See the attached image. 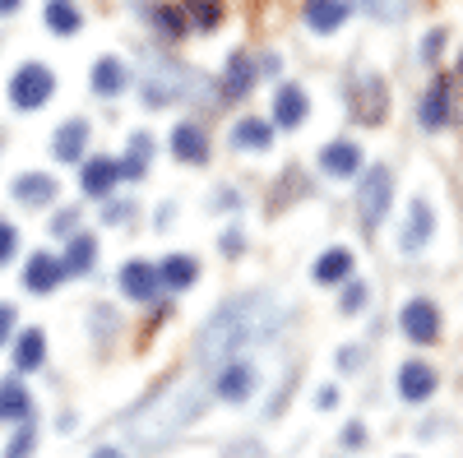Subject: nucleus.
Instances as JSON below:
<instances>
[{
    "instance_id": "37998d69",
    "label": "nucleus",
    "mask_w": 463,
    "mask_h": 458,
    "mask_svg": "<svg viewBox=\"0 0 463 458\" xmlns=\"http://www.w3.org/2000/svg\"><path fill=\"white\" fill-rule=\"evenodd\" d=\"M10 10H19V0H0V14H10Z\"/></svg>"
},
{
    "instance_id": "c756f323",
    "label": "nucleus",
    "mask_w": 463,
    "mask_h": 458,
    "mask_svg": "<svg viewBox=\"0 0 463 458\" xmlns=\"http://www.w3.org/2000/svg\"><path fill=\"white\" fill-rule=\"evenodd\" d=\"M185 19H195V28H218L222 19V0H181Z\"/></svg>"
},
{
    "instance_id": "39448f33",
    "label": "nucleus",
    "mask_w": 463,
    "mask_h": 458,
    "mask_svg": "<svg viewBox=\"0 0 463 458\" xmlns=\"http://www.w3.org/2000/svg\"><path fill=\"white\" fill-rule=\"evenodd\" d=\"M209 389L222 398V403H246L255 394V366L241 361V357H227L213 366V379H209Z\"/></svg>"
},
{
    "instance_id": "6e6552de",
    "label": "nucleus",
    "mask_w": 463,
    "mask_h": 458,
    "mask_svg": "<svg viewBox=\"0 0 463 458\" xmlns=\"http://www.w3.org/2000/svg\"><path fill=\"white\" fill-rule=\"evenodd\" d=\"M61 278H65V264L56 255H47V250L28 255V264H24V287L28 292H52Z\"/></svg>"
},
{
    "instance_id": "dca6fc26",
    "label": "nucleus",
    "mask_w": 463,
    "mask_h": 458,
    "mask_svg": "<svg viewBox=\"0 0 463 458\" xmlns=\"http://www.w3.org/2000/svg\"><path fill=\"white\" fill-rule=\"evenodd\" d=\"M84 144H89V121H65L61 130H56V144H52V153L61 163H80L84 158Z\"/></svg>"
},
{
    "instance_id": "a878e982",
    "label": "nucleus",
    "mask_w": 463,
    "mask_h": 458,
    "mask_svg": "<svg viewBox=\"0 0 463 458\" xmlns=\"http://www.w3.org/2000/svg\"><path fill=\"white\" fill-rule=\"evenodd\" d=\"M347 274H353V255L347 250H325L320 259H316V283H343Z\"/></svg>"
},
{
    "instance_id": "e433bc0d",
    "label": "nucleus",
    "mask_w": 463,
    "mask_h": 458,
    "mask_svg": "<svg viewBox=\"0 0 463 458\" xmlns=\"http://www.w3.org/2000/svg\"><path fill=\"white\" fill-rule=\"evenodd\" d=\"M74 222H80V213H74V209H65V213L52 222V232H56V237H65V232H74Z\"/></svg>"
},
{
    "instance_id": "ddd939ff",
    "label": "nucleus",
    "mask_w": 463,
    "mask_h": 458,
    "mask_svg": "<svg viewBox=\"0 0 463 458\" xmlns=\"http://www.w3.org/2000/svg\"><path fill=\"white\" fill-rule=\"evenodd\" d=\"M14 200L28 204V209L52 204V200H56V176H47V172H24V176L14 181Z\"/></svg>"
},
{
    "instance_id": "20e7f679",
    "label": "nucleus",
    "mask_w": 463,
    "mask_h": 458,
    "mask_svg": "<svg viewBox=\"0 0 463 458\" xmlns=\"http://www.w3.org/2000/svg\"><path fill=\"white\" fill-rule=\"evenodd\" d=\"M52 89H56L52 70H47V65H37V61H28V65L14 70V79H10V102L24 107V111H37V107L52 98Z\"/></svg>"
},
{
    "instance_id": "58836bf2",
    "label": "nucleus",
    "mask_w": 463,
    "mask_h": 458,
    "mask_svg": "<svg viewBox=\"0 0 463 458\" xmlns=\"http://www.w3.org/2000/svg\"><path fill=\"white\" fill-rule=\"evenodd\" d=\"M362 440H366V431H362V426H347V431H343V444H347V449H357Z\"/></svg>"
},
{
    "instance_id": "7ed1b4c3",
    "label": "nucleus",
    "mask_w": 463,
    "mask_h": 458,
    "mask_svg": "<svg viewBox=\"0 0 463 458\" xmlns=\"http://www.w3.org/2000/svg\"><path fill=\"white\" fill-rule=\"evenodd\" d=\"M139 89H144L148 107H167V102H176V98H185V93H195L200 79H190L181 65H172V61H163V56H148V65H144V74H139Z\"/></svg>"
},
{
    "instance_id": "f3484780",
    "label": "nucleus",
    "mask_w": 463,
    "mask_h": 458,
    "mask_svg": "<svg viewBox=\"0 0 463 458\" xmlns=\"http://www.w3.org/2000/svg\"><path fill=\"white\" fill-rule=\"evenodd\" d=\"M172 153H176L181 163H204V158H209L204 130H200V126H176V130H172Z\"/></svg>"
},
{
    "instance_id": "9d476101",
    "label": "nucleus",
    "mask_w": 463,
    "mask_h": 458,
    "mask_svg": "<svg viewBox=\"0 0 463 458\" xmlns=\"http://www.w3.org/2000/svg\"><path fill=\"white\" fill-rule=\"evenodd\" d=\"M320 167H325V176H357L362 172V148L347 144V139H334V144L320 148Z\"/></svg>"
},
{
    "instance_id": "a19ab883",
    "label": "nucleus",
    "mask_w": 463,
    "mask_h": 458,
    "mask_svg": "<svg viewBox=\"0 0 463 458\" xmlns=\"http://www.w3.org/2000/svg\"><path fill=\"white\" fill-rule=\"evenodd\" d=\"M316 403H320V407H334V403H338V394H334V389H320V398H316Z\"/></svg>"
},
{
    "instance_id": "7c9ffc66",
    "label": "nucleus",
    "mask_w": 463,
    "mask_h": 458,
    "mask_svg": "<svg viewBox=\"0 0 463 458\" xmlns=\"http://www.w3.org/2000/svg\"><path fill=\"white\" fill-rule=\"evenodd\" d=\"M148 19H153V28H158L163 37H181L185 33V10H176V5H153Z\"/></svg>"
},
{
    "instance_id": "393cba45",
    "label": "nucleus",
    "mask_w": 463,
    "mask_h": 458,
    "mask_svg": "<svg viewBox=\"0 0 463 458\" xmlns=\"http://www.w3.org/2000/svg\"><path fill=\"white\" fill-rule=\"evenodd\" d=\"M0 416H5V422H28L33 416V398H28L24 385H14V379L0 385Z\"/></svg>"
},
{
    "instance_id": "f03ea898",
    "label": "nucleus",
    "mask_w": 463,
    "mask_h": 458,
    "mask_svg": "<svg viewBox=\"0 0 463 458\" xmlns=\"http://www.w3.org/2000/svg\"><path fill=\"white\" fill-rule=\"evenodd\" d=\"M204 412V385L195 379H181V385L163 389L158 398H148L139 412H135V444H163L172 440L181 426H190L195 416Z\"/></svg>"
},
{
    "instance_id": "1a4fd4ad",
    "label": "nucleus",
    "mask_w": 463,
    "mask_h": 458,
    "mask_svg": "<svg viewBox=\"0 0 463 458\" xmlns=\"http://www.w3.org/2000/svg\"><path fill=\"white\" fill-rule=\"evenodd\" d=\"M158 287H163L158 269H153V264H144V259H130L126 269H121V292L135 296V301H153V296H158Z\"/></svg>"
},
{
    "instance_id": "4be33fe9",
    "label": "nucleus",
    "mask_w": 463,
    "mask_h": 458,
    "mask_svg": "<svg viewBox=\"0 0 463 458\" xmlns=\"http://www.w3.org/2000/svg\"><path fill=\"white\" fill-rule=\"evenodd\" d=\"M43 361H47V338H43V329H24L19 342H14V366H19V370H37Z\"/></svg>"
},
{
    "instance_id": "aec40b11",
    "label": "nucleus",
    "mask_w": 463,
    "mask_h": 458,
    "mask_svg": "<svg viewBox=\"0 0 463 458\" xmlns=\"http://www.w3.org/2000/svg\"><path fill=\"white\" fill-rule=\"evenodd\" d=\"M306 23H311L316 33H334L343 19H347V5L343 0H306Z\"/></svg>"
},
{
    "instance_id": "79ce46f5",
    "label": "nucleus",
    "mask_w": 463,
    "mask_h": 458,
    "mask_svg": "<svg viewBox=\"0 0 463 458\" xmlns=\"http://www.w3.org/2000/svg\"><path fill=\"white\" fill-rule=\"evenodd\" d=\"M93 458H121V449H111V444H102V449H98Z\"/></svg>"
},
{
    "instance_id": "9b49d317",
    "label": "nucleus",
    "mask_w": 463,
    "mask_h": 458,
    "mask_svg": "<svg viewBox=\"0 0 463 458\" xmlns=\"http://www.w3.org/2000/svg\"><path fill=\"white\" fill-rule=\"evenodd\" d=\"M399 394L408 403H421V398H431L436 394V370L427 361H403L399 366Z\"/></svg>"
},
{
    "instance_id": "72a5a7b5",
    "label": "nucleus",
    "mask_w": 463,
    "mask_h": 458,
    "mask_svg": "<svg viewBox=\"0 0 463 458\" xmlns=\"http://www.w3.org/2000/svg\"><path fill=\"white\" fill-rule=\"evenodd\" d=\"M33 444H37V440H33V426H24V431H19V435L10 440L5 458H28V453H33Z\"/></svg>"
},
{
    "instance_id": "473e14b6",
    "label": "nucleus",
    "mask_w": 463,
    "mask_h": 458,
    "mask_svg": "<svg viewBox=\"0 0 463 458\" xmlns=\"http://www.w3.org/2000/svg\"><path fill=\"white\" fill-rule=\"evenodd\" d=\"M14 250H19V232H14V227H10L5 218H0V264H10V259H14Z\"/></svg>"
},
{
    "instance_id": "423d86ee",
    "label": "nucleus",
    "mask_w": 463,
    "mask_h": 458,
    "mask_svg": "<svg viewBox=\"0 0 463 458\" xmlns=\"http://www.w3.org/2000/svg\"><path fill=\"white\" fill-rule=\"evenodd\" d=\"M390 195H394L390 172H384V167H371V172L362 176V195H357V209H362V227H366V232H375L380 218L390 213Z\"/></svg>"
},
{
    "instance_id": "f257e3e1",
    "label": "nucleus",
    "mask_w": 463,
    "mask_h": 458,
    "mask_svg": "<svg viewBox=\"0 0 463 458\" xmlns=\"http://www.w3.org/2000/svg\"><path fill=\"white\" fill-rule=\"evenodd\" d=\"M288 324L283 315V305L274 296H264V292H250V296H232L222 301L218 311L209 315V324L200 329L195 338V352L209 361H227V357H237L241 348H250V342H269L279 329Z\"/></svg>"
},
{
    "instance_id": "4c0bfd02",
    "label": "nucleus",
    "mask_w": 463,
    "mask_h": 458,
    "mask_svg": "<svg viewBox=\"0 0 463 458\" xmlns=\"http://www.w3.org/2000/svg\"><path fill=\"white\" fill-rule=\"evenodd\" d=\"M440 47H445V33H431L427 42H421V51H427V61H436V56H440Z\"/></svg>"
},
{
    "instance_id": "a211bd4d",
    "label": "nucleus",
    "mask_w": 463,
    "mask_h": 458,
    "mask_svg": "<svg viewBox=\"0 0 463 458\" xmlns=\"http://www.w3.org/2000/svg\"><path fill=\"white\" fill-rule=\"evenodd\" d=\"M421 126H427V130L449 126V84L445 79H436L427 89V98H421Z\"/></svg>"
},
{
    "instance_id": "c85d7f7f",
    "label": "nucleus",
    "mask_w": 463,
    "mask_h": 458,
    "mask_svg": "<svg viewBox=\"0 0 463 458\" xmlns=\"http://www.w3.org/2000/svg\"><path fill=\"white\" fill-rule=\"evenodd\" d=\"M232 144L237 148H269V121H260V117H246V121H237V130H232Z\"/></svg>"
},
{
    "instance_id": "f8f14e48",
    "label": "nucleus",
    "mask_w": 463,
    "mask_h": 458,
    "mask_svg": "<svg viewBox=\"0 0 463 458\" xmlns=\"http://www.w3.org/2000/svg\"><path fill=\"white\" fill-rule=\"evenodd\" d=\"M431 232H436V213H431V204H427V200H412V209H408V227H403V250L417 255L421 246L431 241Z\"/></svg>"
},
{
    "instance_id": "412c9836",
    "label": "nucleus",
    "mask_w": 463,
    "mask_h": 458,
    "mask_svg": "<svg viewBox=\"0 0 463 458\" xmlns=\"http://www.w3.org/2000/svg\"><path fill=\"white\" fill-rule=\"evenodd\" d=\"M274 121L288 126V130H297V126L306 121V93H301L297 84L279 89V98H274Z\"/></svg>"
},
{
    "instance_id": "0eeeda50",
    "label": "nucleus",
    "mask_w": 463,
    "mask_h": 458,
    "mask_svg": "<svg viewBox=\"0 0 463 458\" xmlns=\"http://www.w3.org/2000/svg\"><path fill=\"white\" fill-rule=\"evenodd\" d=\"M399 324H403V333L412 342H436L440 338V311H436L431 301H421V296L403 305V320Z\"/></svg>"
},
{
    "instance_id": "c9c22d12",
    "label": "nucleus",
    "mask_w": 463,
    "mask_h": 458,
    "mask_svg": "<svg viewBox=\"0 0 463 458\" xmlns=\"http://www.w3.org/2000/svg\"><path fill=\"white\" fill-rule=\"evenodd\" d=\"M10 329H14V305H10V301H0V348H5Z\"/></svg>"
},
{
    "instance_id": "5701e85b",
    "label": "nucleus",
    "mask_w": 463,
    "mask_h": 458,
    "mask_svg": "<svg viewBox=\"0 0 463 458\" xmlns=\"http://www.w3.org/2000/svg\"><path fill=\"white\" fill-rule=\"evenodd\" d=\"M148 163H153V139L148 135H135L130 148H126V158L116 163V167H121V181H139L148 172Z\"/></svg>"
},
{
    "instance_id": "4468645a",
    "label": "nucleus",
    "mask_w": 463,
    "mask_h": 458,
    "mask_svg": "<svg viewBox=\"0 0 463 458\" xmlns=\"http://www.w3.org/2000/svg\"><path fill=\"white\" fill-rule=\"evenodd\" d=\"M250 89H255V61H250V56H232L227 70H222V89H218V93H222L227 102H237V98H246Z\"/></svg>"
},
{
    "instance_id": "f704fd0d",
    "label": "nucleus",
    "mask_w": 463,
    "mask_h": 458,
    "mask_svg": "<svg viewBox=\"0 0 463 458\" xmlns=\"http://www.w3.org/2000/svg\"><path fill=\"white\" fill-rule=\"evenodd\" d=\"M362 301H366V287H357V283H353V287L343 292V311H347V315H353V311H362Z\"/></svg>"
},
{
    "instance_id": "2f4dec72",
    "label": "nucleus",
    "mask_w": 463,
    "mask_h": 458,
    "mask_svg": "<svg viewBox=\"0 0 463 458\" xmlns=\"http://www.w3.org/2000/svg\"><path fill=\"white\" fill-rule=\"evenodd\" d=\"M357 5H362L371 19H380V23H394V19H403V14L412 10V0H357Z\"/></svg>"
},
{
    "instance_id": "cd10ccee",
    "label": "nucleus",
    "mask_w": 463,
    "mask_h": 458,
    "mask_svg": "<svg viewBox=\"0 0 463 458\" xmlns=\"http://www.w3.org/2000/svg\"><path fill=\"white\" fill-rule=\"evenodd\" d=\"M47 28L70 37V33H80V5L74 0H47Z\"/></svg>"
},
{
    "instance_id": "6ab92c4d",
    "label": "nucleus",
    "mask_w": 463,
    "mask_h": 458,
    "mask_svg": "<svg viewBox=\"0 0 463 458\" xmlns=\"http://www.w3.org/2000/svg\"><path fill=\"white\" fill-rule=\"evenodd\" d=\"M158 278H163V287L181 292V287H190V283L200 278V264L190 259V255H167V259L158 264Z\"/></svg>"
},
{
    "instance_id": "2eb2a0df",
    "label": "nucleus",
    "mask_w": 463,
    "mask_h": 458,
    "mask_svg": "<svg viewBox=\"0 0 463 458\" xmlns=\"http://www.w3.org/2000/svg\"><path fill=\"white\" fill-rule=\"evenodd\" d=\"M121 181V167H116V158H89L84 163V176H80V185H84V195H93V200H102L107 190Z\"/></svg>"
},
{
    "instance_id": "b1692460",
    "label": "nucleus",
    "mask_w": 463,
    "mask_h": 458,
    "mask_svg": "<svg viewBox=\"0 0 463 458\" xmlns=\"http://www.w3.org/2000/svg\"><path fill=\"white\" fill-rule=\"evenodd\" d=\"M126 89V65L116 61V56H102L98 65H93V93H102V98H116Z\"/></svg>"
},
{
    "instance_id": "bb28decb",
    "label": "nucleus",
    "mask_w": 463,
    "mask_h": 458,
    "mask_svg": "<svg viewBox=\"0 0 463 458\" xmlns=\"http://www.w3.org/2000/svg\"><path fill=\"white\" fill-rule=\"evenodd\" d=\"M93 259H98V241L93 237H74L70 246H65V274H89L93 269Z\"/></svg>"
},
{
    "instance_id": "ea45409f",
    "label": "nucleus",
    "mask_w": 463,
    "mask_h": 458,
    "mask_svg": "<svg viewBox=\"0 0 463 458\" xmlns=\"http://www.w3.org/2000/svg\"><path fill=\"white\" fill-rule=\"evenodd\" d=\"M222 246H227V255H241V237H237V232H227Z\"/></svg>"
}]
</instances>
